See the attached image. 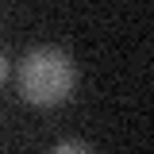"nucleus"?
I'll list each match as a JSON object with an SVG mask.
<instances>
[{"instance_id": "nucleus-1", "label": "nucleus", "mask_w": 154, "mask_h": 154, "mask_svg": "<svg viewBox=\"0 0 154 154\" xmlns=\"http://www.w3.org/2000/svg\"><path fill=\"white\" fill-rule=\"evenodd\" d=\"M16 81H19V96L27 104L54 108L62 100H69L77 69H73V58L66 54L62 46H35V50L23 54Z\"/></svg>"}, {"instance_id": "nucleus-2", "label": "nucleus", "mask_w": 154, "mask_h": 154, "mask_svg": "<svg viewBox=\"0 0 154 154\" xmlns=\"http://www.w3.org/2000/svg\"><path fill=\"white\" fill-rule=\"evenodd\" d=\"M54 150L58 154H62V150H93V143H85V139H62Z\"/></svg>"}, {"instance_id": "nucleus-3", "label": "nucleus", "mask_w": 154, "mask_h": 154, "mask_svg": "<svg viewBox=\"0 0 154 154\" xmlns=\"http://www.w3.org/2000/svg\"><path fill=\"white\" fill-rule=\"evenodd\" d=\"M4 77H8V58H4V50H0V85H4Z\"/></svg>"}]
</instances>
